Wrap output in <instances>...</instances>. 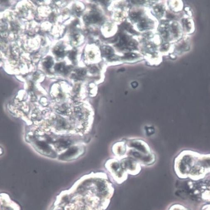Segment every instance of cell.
<instances>
[{"label": "cell", "instance_id": "cell-1", "mask_svg": "<svg viewBox=\"0 0 210 210\" xmlns=\"http://www.w3.org/2000/svg\"><path fill=\"white\" fill-rule=\"evenodd\" d=\"M114 192L107 174L92 172L61 191L48 210H106Z\"/></svg>", "mask_w": 210, "mask_h": 210}, {"label": "cell", "instance_id": "cell-2", "mask_svg": "<svg viewBox=\"0 0 210 210\" xmlns=\"http://www.w3.org/2000/svg\"><path fill=\"white\" fill-rule=\"evenodd\" d=\"M105 168L113 181L120 185L127 180L128 174L123 169L120 161L116 159H111L107 161Z\"/></svg>", "mask_w": 210, "mask_h": 210}, {"label": "cell", "instance_id": "cell-3", "mask_svg": "<svg viewBox=\"0 0 210 210\" xmlns=\"http://www.w3.org/2000/svg\"><path fill=\"white\" fill-rule=\"evenodd\" d=\"M120 162L123 169L129 175L136 176L141 171L140 164L132 157L122 159Z\"/></svg>", "mask_w": 210, "mask_h": 210}, {"label": "cell", "instance_id": "cell-4", "mask_svg": "<svg viewBox=\"0 0 210 210\" xmlns=\"http://www.w3.org/2000/svg\"><path fill=\"white\" fill-rule=\"evenodd\" d=\"M126 144L129 148L133 149L145 155H150L153 153L148 145L140 140H132L127 142Z\"/></svg>", "mask_w": 210, "mask_h": 210}, {"label": "cell", "instance_id": "cell-5", "mask_svg": "<svg viewBox=\"0 0 210 210\" xmlns=\"http://www.w3.org/2000/svg\"><path fill=\"white\" fill-rule=\"evenodd\" d=\"M0 201L1 210H21L19 204L12 200L6 193H1Z\"/></svg>", "mask_w": 210, "mask_h": 210}, {"label": "cell", "instance_id": "cell-6", "mask_svg": "<svg viewBox=\"0 0 210 210\" xmlns=\"http://www.w3.org/2000/svg\"><path fill=\"white\" fill-rule=\"evenodd\" d=\"M126 144L125 142L115 143L112 147V151L117 157H121L126 153Z\"/></svg>", "mask_w": 210, "mask_h": 210}, {"label": "cell", "instance_id": "cell-7", "mask_svg": "<svg viewBox=\"0 0 210 210\" xmlns=\"http://www.w3.org/2000/svg\"><path fill=\"white\" fill-rule=\"evenodd\" d=\"M79 149L75 147L69 149L68 151L62 155L61 159L65 160L71 159L73 156L77 155V153H79Z\"/></svg>", "mask_w": 210, "mask_h": 210}, {"label": "cell", "instance_id": "cell-8", "mask_svg": "<svg viewBox=\"0 0 210 210\" xmlns=\"http://www.w3.org/2000/svg\"><path fill=\"white\" fill-rule=\"evenodd\" d=\"M36 147L38 150L41 151V152H43L44 153H46L48 155L51 152V149L46 143L39 142L37 143Z\"/></svg>", "mask_w": 210, "mask_h": 210}, {"label": "cell", "instance_id": "cell-9", "mask_svg": "<svg viewBox=\"0 0 210 210\" xmlns=\"http://www.w3.org/2000/svg\"><path fill=\"white\" fill-rule=\"evenodd\" d=\"M101 20L99 15L97 13H93L86 18V21L89 23H95Z\"/></svg>", "mask_w": 210, "mask_h": 210}, {"label": "cell", "instance_id": "cell-10", "mask_svg": "<svg viewBox=\"0 0 210 210\" xmlns=\"http://www.w3.org/2000/svg\"><path fill=\"white\" fill-rule=\"evenodd\" d=\"M102 54L105 57H109L113 55V50L109 46H103L101 48Z\"/></svg>", "mask_w": 210, "mask_h": 210}, {"label": "cell", "instance_id": "cell-11", "mask_svg": "<svg viewBox=\"0 0 210 210\" xmlns=\"http://www.w3.org/2000/svg\"><path fill=\"white\" fill-rule=\"evenodd\" d=\"M128 38L126 36H123L121 38H120V46H123V47L126 46L127 43H128Z\"/></svg>", "mask_w": 210, "mask_h": 210}, {"label": "cell", "instance_id": "cell-12", "mask_svg": "<svg viewBox=\"0 0 210 210\" xmlns=\"http://www.w3.org/2000/svg\"><path fill=\"white\" fill-rule=\"evenodd\" d=\"M55 70L57 71H63L65 70V65L62 63L57 64L54 68Z\"/></svg>", "mask_w": 210, "mask_h": 210}, {"label": "cell", "instance_id": "cell-13", "mask_svg": "<svg viewBox=\"0 0 210 210\" xmlns=\"http://www.w3.org/2000/svg\"><path fill=\"white\" fill-rule=\"evenodd\" d=\"M52 65H53V61H52L51 59H48L44 63V65L47 68H51Z\"/></svg>", "mask_w": 210, "mask_h": 210}, {"label": "cell", "instance_id": "cell-14", "mask_svg": "<svg viewBox=\"0 0 210 210\" xmlns=\"http://www.w3.org/2000/svg\"><path fill=\"white\" fill-rule=\"evenodd\" d=\"M54 52L56 55L61 57L64 54V50L61 48H58L57 49L54 50Z\"/></svg>", "mask_w": 210, "mask_h": 210}, {"label": "cell", "instance_id": "cell-15", "mask_svg": "<svg viewBox=\"0 0 210 210\" xmlns=\"http://www.w3.org/2000/svg\"><path fill=\"white\" fill-rule=\"evenodd\" d=\"M140 17V14L139 13H136V12L133 13L131 15V18L135 21H137V20H138L139 18Z\"/></svg>", "mask_w": 210, "mask_h": 210}, {"label": "cell", "instance_id": "cell-16", "mask_svg": "<svg viewBox=\"0 0 210 210\" xmlns=\"http://www.w3.org/2000/svg\"><path fill=\"white\" fill-rule=\"evenodd\" d=\"M77 73L80 76H83L86 73V71L83 70H80L77 71Z\"/></svg>", "mask_w": 210, "mask_h": 210}, {"label": "cell", "instance_id": "cell-17", "mask_svg": "<svg viewBox=\"0 0 210 210\" xmlns=\"http://www.w3.org/2000/svg\"><path fill=\"white\" fill-rule=\"evenodd\" d=\"M136 55L133 54L128 53L126 54V58H133L136 57Z\"/></svg>", "mask_w": 210, "mask_h": 210}, {"label": "cell", "instance_id": "cell-18", "mask_svg": "<svg viewBox=\"0 0 210 210\" xmlns=\"http://www.w3.org/2000/svg\"><path fill=\"white\" fill-rule=\"evenodd\" d=\"M144 1H132V3L136 4H142L144 2Z\"/></svg>", "mask_w": 210, "mask_h": 210}, {"label": "cell", "instance_id": "cell-19", "mask_svg": "<svg viewBox=\"0 0 210 210\" xmlns=\"http://www.w3.org/2000/svg\"><path fill=\"white\" fill-rule=\"evenodd\" d=\"M75 52H72L71 54H70V57L71 58V59H74V57H75Z\"/></svg>", "mask_w": 210, "mask_h": 210}]
</instances>
